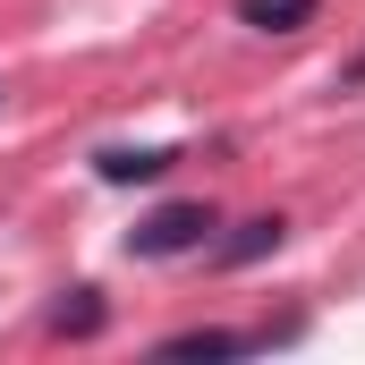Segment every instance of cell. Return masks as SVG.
Wrapping results in <instances>:
<instances>
[{
  "label": "cell",
  "mask_w": 365,
  "mask_h": 365,
  "mask_svg": "<svg viewBox=\"0 0 365 365\" xmlns=\"http://www.w3.org/2000/svg\"><path fill=\"white\" fill-rule=\"evenodd\" d=\"M179 162H187L179 145H110L93 170H102L110 187H145V179H162V170H179Z\"/></svg>",
  "instance_id": "cell-4"
},
{
  "label": "cell",
  "mask_w": 365,
  "mask_h": 365,
  "mask_svg": "<svg viewBox=\"0 0 365 365\" xmlns=\"http://www.w3.org/2000/svg\"><path fill=\"white\" fill-rule=\"evenodd\" d=\"M204 238H212V204H162V212H145L128 230V255L136 264H162V255H195Z\"/></svg>",
  "instance_id": "cell-1"
},
{
  "label": "cell",
  "mask_w": 365,
  "mask_h": 365,
  "mask_svg": "<svg viewBox=\"0 0 365 365\" xmlns=\"http://www.w3.org/2000/svg\"><path fill=\"white\" fill-rule=\"evenodd\" d=\"M102 323H110V306H102V289H68V297L51 306V331H60V340H93Z\"/></svg>",
  "instance_id": "cell-6"
},
{
  "label": "cell",
  "mask_w": 365,
  "mask_h": 365,
  "mask_svg": "<svg viewBox=\"0 0 365 365\" xmlns=\"http://www.w3.org/2000/svg\"><path fill=\"white\" fill-rule=\"evenodd\" d=\"M280 238H289V221H280V212H255V221H238V230L212 247V264H221V272H247V264L280 255Z\"/></svg>",
  "instance_id": "cell-2"
},
{
  "label": "cell",
  "mask_w": 365,
  "mask_h": 365,
  "mask_svg": "<svg viewBox=\"0 0 365 365\" xmlns=\"http://www.w3.org/2000/svg\"><path fill=\"white\" fill-rule=\"evenodd\" d=\"M255 349V331H221V323H195V331H170L153 357L162 365H204V357H247Z\"/></svg>",
  "instance_id": "cell-3"
},
{
  "label": "cell",
  "mask_w": 365,
  "mask_h": 365,
  "mask_svg": "<svg viewBox=\"0 0 365 365\" xmlns=\"http://www.w3.org/2000/svg\"><path fill=\"white\" fill-rule=\"evenodd\" d=\"M314 17H323V0H238V26H255V34H297Z\"/></svg>",
  "instance_id": "cell-5"
}]
</instances>
